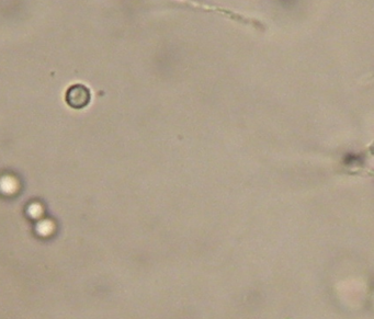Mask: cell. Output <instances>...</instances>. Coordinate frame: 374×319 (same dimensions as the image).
I'll return each instance as SVG.
<instances>
[{
    "mask_svg": "<svg viewBox=\"0 0 374 319\" xmlns=\"http://www.w3.org/2000/svg\"><path fill=\"white\" fill-rule=\"evenodd\" d=\"M90 101V91L82 84H74L66 92V102L74 109H82Z\"/></svg>",
    "mask_w": 374,
    "mask_h": 319,
    "instance_id": "6da1fadb",
    "label": "cell"
}]
</instances>
